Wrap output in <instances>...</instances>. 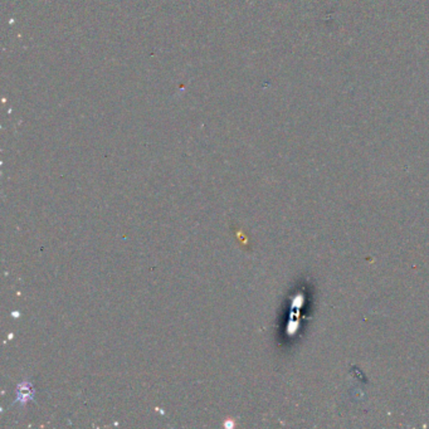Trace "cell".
I'll return each instance as SVG.
<instances>
[{"mask_svg": "<svg viewBox=\"0 0 429 429\" xmlns=\"http://www.w3.org/2000/svg\"><path fill=\"white\" fill-rule=\"evenodd\" d=\"M34 388L29 382H23L17 388V403L27 404L34 399Z\"/></svg>", "mask_w": 429, "mask_h": 429, "instance_id": "cell-1", "label": "cell"}]
</instances>
